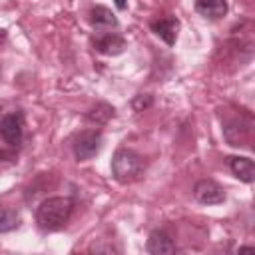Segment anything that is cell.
Listing matches in <instances>:
<instances>
[{"mask_svg": "<svg viewBox=\"0 0 255 255\" xmlns=\"http://www.w3.org/2000/svg\"><path fill=\"white\" fill-rule=\"evenodd\" d=\"M72 209L74 203L70 197H46L36 209V223L42 231H60L68 223Z\"/></svg>", "mask_w": 255, "mask_h": 255, "instance_id": "cell-1", "label": "cell"}, {"mask_svg": "<svg viewBox=\"0 0 255 255\" xmlns=\"http://www.w3.org/2000/svg\"><path fill=\"white\" fill-rule=\"evenodd\" d=\"M145 173V159L129 147H120L112 159V175L118 183H135Z\"/></svg>", "mask_w": 255, "mask_h": 255, "instance_id": "cell-2", "label": "cell"}, {"mask_svg": "<svg viewBox=\"0 0 255 255\" xmlns=\"http://www.w3.org/2000/svg\"><path fill=\"white\" fill-rule=\"evenodd\" d=\"M251 128H253L251 116L239 112V116H235V118H231V120H227L223 124V135H225V139H227L229 145L241 147V145H247L249 143Z\"/></svg>", "mask_w": 255, "mask_h": 255, "instance_id": "cell-3", "label": "cell"}, {"mask_svg": "<svg viewBox=\"0 0 255 255\" xmlns=\"http://www.w3.org/2000/svg\"><path fill=\"white\" fill-rule=\"evenodd\" d=\"M102 131L98 129H84L80 131L76 137H74V143H72V151H74V157L78 161H88L92 157H96L102 149Z\"/></svg>", "mask_w": 255, "mask_h": 255, "instance_id": "cell-4", "label": "cell"}, {"mask_svg": "<svg viewBox=\"0 0 255 255\" xmlns=\"http://www.w3.org/2000/svg\"><path fill=\"white\" fill-rule=\"evenodd\" d=\"M0 135L12 147H18L24 139V116L20 112H10L0 120Z\"/></svg>", "mask_w": 255, "mask_h": 255, "instance_id": "cell-5", "label": "cell"}, {"mask_svg": "<svg viewBox=\"0 0 255 255\" xmlns=\"http://www.w3.org/2000/svg\"><path fill=\"white\" fill-rule=\"evenodd\" d=\"M193 197L195 201H199L201 205H219L225 201V191L223 187L213 181V179H199L193 185Z\"/></svg>", "mask_w": 255, "mask_h": 255, "instance_id": "cell-6", "label": "cell"}, {"mask_svg": "<svg viewBox=\"0 0 255 255\" xmlns=\"http://www.w3.org/2000/svg\"><path fill=\"white\" fill-rule=\"evenodd\" d=\"M151 32L161 38L167 46H173L175 40H177V32H179V20L175 16H165V18H159V20H153L149 24Z\"/></svg>", "mask_w": 255, "mask_h": 255, "instance_id": "cell-7", "label": "cell"}, {"mask_svg": "<svg viewBox=\"0 0 255 255\" xmlns=\"http://www.w3.org/2000/svg\"><path fill=\"white\" fill-rule=\"evenodd\" d=\"M94 48L104 56H118L126 50V40L116 32H106L94 40Z\"/></svg>", "mask_w": 255, "mask_h": 255, "instance_id": "cell-8", "label": "cell"}, {"mask_svg": "<svg viewBox=\"0 0 255 255\" xmlns=\"http://www.w3.org/2000/svg\"><path fill=\"white\" fill-rule=\"evenodd\" d=\"M147 251L151 255H167V253H175V243L169 237L167 231L163 229H153L147 237Z\"/></svg>", "mask_w": 255, "mask_h": 255, "instance_id": "cell-9", "label": "cell"}, {"mask_svg": "<svg viewBox=\"0 0 255 255\" xmlns=\"http://www.w3.org/2000/svg\"><path fill=\"white\" fill-rule=\"evenodd\" d=\"M229 169L243 183H253L255 181V163H253L251 157H243V155L229 157Z\"/></svg>", "mask_w": 255, "mask_h": 255, "instance_id": "cell-10", "label": "cell"}, {"mask_svg": "<svg viewBox=\"0 0 255 255\" xmlns=\"http://www.w3.org/2000/svg\"><path fill=\"white\" fill-rule=\"evenodd\" d=\"M229 6L227 0H197L195 2V12L207 20H219L227 14Z\"/></svg>", "mask_w": 255, "mask_h": 255, "instance_id": "cell-11", "label": "cell"}, {"mask_svg": "<svg viewBox=\"0 0 255 255\" xmlns=\"http://www.w3.org/2000/svg\"><path fill=\"white\" fill-rule=\"evenodd\" d=\"M90 24L96 30L118 28V18H116V14L110 8H106V6H94L90 10Z\"/></svg>", "mask_w": 255, "mask_h": 255, "instance_id": "cell-12", "label": "cell"}, {"mask_svg": "<svg viewBox=\"0 0 255 255\" xmlns=\"http://www.w3.org/2000/svg\"><path fill=\"white\" fill-rule=\"evenodd\" d=\"M114 106L106 104V102H98L96 106H92L88 112H86V120L94 126H104L110 122V118H114Z\"/></svg>", "mask_w": 255, "mask_h": 255, "instance_id": "cell-13", "label": "cell"}, {"mask_svg": "<svg viewBox=\"0 0 255 255\" xmlns=\"http://www.w3.org/2000/svg\"><path fill=\"white\" fill-rule=\"evenodd\" d=\"M20 225V215L14 209H4L0 211V233H8L14 231Z\"/></svg>", "mask_w": 255, "mask_h": 255, "instance_id": "cell-14", "label": "cell"}, {"mask_svg": "<svg viewBox=\"0 0 255 255\" xmlns=\"http://www.w3.org/2000/svg\"><path fill=\"white\" fill-rule=\"evenodd\" d=\"M153 104V98L151 96H147V94H139V96H135L133 98V102H131V106H133V110L135 112H143L145 108H149Z\"/></svg>", "mask_w": 255, "mask_h": 255, "instance_id": "cell-15", "label": "cell"}, {"mask_svg": "<svg viewBox=\"0 0 255 255\" xmlns=\"http://www.w3.org/2000/svg\"><path fill=\"white\" fill-rule=\"evenodd\" d=\"M114 4H116L118 10H126L128 8V0H114Z\"/></svg>", "mask_w": 255, "mask_h": 255, "instance_id": "cell-16", "label": "cell"}, {"mask_svg": "<svg viewBox=\"0 0 255 255\" xmlns=\"http://www.w3.org/2000/svg\"><path fill=\"white\" fill-rule=\"evenodd\" d=\"M6 38H8V32H6L4 28H0V44H4V42H6Z\"/></svg>", "mask_w": 255, "mask_h": 255, "instance_id": "cell-17", "label": "cell"}, {"mask_svg": "<svg viewBox=\"0 0 255 255\" xmlns=\"http://www.w3.org/2000/svg\"><path fill=\"white\" fill-rule=\"evenodd\" d=\"M0 78H2V66H0Z\"/></svg>", "mask_w": 255, "mask_h": 255, "instance_id": "cell-18", "label": "cell"}]
</instances>
